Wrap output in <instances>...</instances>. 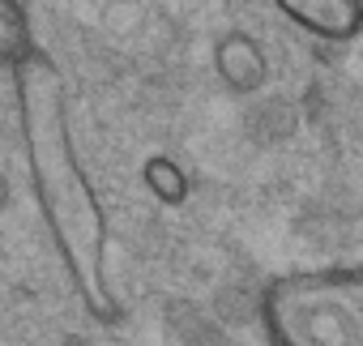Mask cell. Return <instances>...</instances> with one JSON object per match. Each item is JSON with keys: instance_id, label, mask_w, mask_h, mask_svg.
Instances as JSON below:
<instances>
[{"instance_id": "1", "label": "cell", "mask_w": 363, "mask_h": 346, "mask_svg": "<svg viewBox=\"0 0 363 346\" xmlns=\"http://www.w3.org/2000/svg\"><path fill=\"white\" fill-rule=\"evenodd\" d=\"M22 116H26V141H30V167H35V189L48 210V223L69 257V269L77 274L86 299L99 316L111 312L107 282H103V218L99 206L73 162V141L65 124V99L60 82L48 60L30 56L22 65Z\"/></svg>"}, {"instance_id": "2", "label": "cell", "mask_w": 363, "mask_h": 346, "mask_svg": "<svg viewBox=\"0 0 363 346\" xmlns=\"http://www.w3.org/2000/svg\"><path fill=\"white\" fill-rule=\"evenodd\" d=\"M265 316L278 346H363V278H286L269 291Z\"/></svg>"}, {"instance_id": "3", "label": "cell", "mask_w": 363, "mask_h": 346, "mask_svg": "<svg viewBox=\"0 0 363 346\" xmlns=\"http://www.w3.org/2000/svg\"><path fill=\"white\" fill-rule=\"evenodd\" d=\"M286 13L303 18V26H316L325 35H346L359 22V5H346V0H333V5H320V0L316 5H286Z\"/></svg>"}, {"instance_id": "4", "label": "cell", "mask_w": 363, "mask_h": 346, "mask_svg": "<svg viewBox=\"0 0 363 346\" xmlns=\"http://www.w3.org/2000/svg\"><path fill=\"white\" fill-rule=\"evenodd\" d=\"M0 197H5V184H0Z\"/></svg>"}]
</instances>
